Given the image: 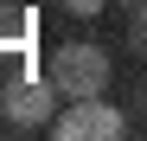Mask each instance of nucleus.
I'll use <instances>...</instances> for the list:
<instances>
[{
  "label": "nucleus",
  "instance_id": "3",
  "mask_svg": "<svg viewBox=\"0 0 147 141\" xmlns=\"http://www.w3.org/2000/svg\"><path fill=\"white\" fill-rule=\"evenodd\" d=\"M58 96H64V90L51 83V70H45V77H13L7 90H0V115H7L13 128H45Z\"/></svg>",
  "mask_w": 147,
  "mask_h": 141
},
{
  "label": "nucleus",
  "instance_id": "5",
  "mask_svg": "<svg viewBox=\"0 0 147 141\" xmlns=\"http://www.w3.org/2000/svg\"><path fill=\"white\" fill-rule=\"evenodd\" d=\"M0 39H32V13L7 7V13H0Z\"/></svg>",
  "mask_w": 147,
  "mask_h": 141
},
{
  "label": "nucleus",
  "instance_id": "7",
  "mask_svg": "<svg viewBox=\"0 0 147 141\" xmlns=\"http://www.w3.org/2000/svg\"><path fill=\"white\" fill-rule=\"evenodd\" d=\"M115 7H128V13H134V7H147V0H115Z\"/></svg>",
  "mask_w": 147,
  "mask_h": 141
},
{
  "label": "nucleus",
  "instance_id": "6",
  "mask_svg": "<svg viewBox=\"0 0 147 141\" xmlns=\"http://www.w3.org/2000/svg\"><path fill=\"white\" fill-rule=\"evenodd\" d=\"M102 7H109V0H64V13H77V19H96Z\"/></svg>",
  "mask_w": 147,
  "mask_h": 141
},
{
  "label": "nucleus",
  "instance_id": "2",
  "mask_svg": "<svg viewBox=\"0 0 147 141\" xmlns=\"http://www.w3.org/2000/svg\"><path fill=\"white\" fill-rule=\"evenodd\" d=\"M51 135L58 141H115V135H128V115H121L115 103H102V96H77L51 122Z\"/></svg>",
  "mask_w": 147,
  "mask_h": 141
},
{
  "label": "nucleus",
  "instance_id": "4",
  "mask_svg": "<svg viewBox=\"0 0 147 141\" xmlns=\"http://www.w3.org/2000/svg\"><path fill=\"white\" fill-rule=\"evenodd\" d=\"M128 52L147 64V7H134V13H128Z\"/></svg>",
  "mask_w": 147,
  "mask_h": 141
},
{
  "label": "nucleus",
  "instance_id": "1",
  "mask_svg": "<svg viewBox=\"0 0 147 141\" xmlns=\"http://www.w3.org/2000/svg\"><path fill=\"white\" fill-rule=\"evenodd\" d=\"M45 70H51V83L64 90L70 103H77V96H102L109 77H115L109 52H102V45H90V39H64L58 52H51V64H45Z\"/></svg>",
  "mask_w": 147,
  "mask_h": 141
}]
</instances>
